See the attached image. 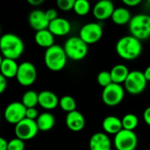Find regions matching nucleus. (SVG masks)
Masks as SVG:
<instances>
[{"mask_svg": "<svg viewBox=\"0 0 150 150\" xmlns=\"http://www.w3.org/2000/svg\"><path fill=\"white\" fill-rule=\"evenodd\" d=\"M97 81L98 83L104 88L109 86L110 84L112 83V76L110 71H106V70H103L101 72L98 73V76H97Z\"/></svg>", "mask_w": 150, "mask_h": 150, "instance_id": "29", "label": "nucleus"}, {"mask_svg": "<svg viewBox=\"0 0 150 150\" xmlns=\"http://www.w3.org/2000/svg\"><path fill=\"white\" fill-rule=\"evenodd\" d=\"M44 0H27V3L33 6H39L43 4Z\"/></svg>", "mask_w": 150, "mask_h": 150, "instance_id": "38", "label": "nucleus"}, {"mask_svg": "<svg viewBox=\"0 0 150 150\" xmlns=\"http://www.w3.org/2000/svg\"><path fill=\"white\" fill-rule=\"evenodd\" d=\"M131 35L140 40L150 38V15L140 13L134 15L128 24Z\"/></svg>", "mask_w": 150, "mask_h": 150, "instance_id": "4", "label": "nucleus"}, {"mask_svg": "<svg viewBox=\"0 0 150 150\" xmlns=\"http://www.w3.org/2000/svg\"><path fill=\"white\" fill-rule=\"evenodd\" d=\"M143 74L145 76V78L147 79L148 82H150V66L147 67L145 69V70L143 71Z\"/></svg>", "mask_w": 150, "mask_h": 150, "instance_id": "39", "label": "nucleus"}, {"mask_svg": "<svg viewBox=\"0 0 150 150\" xmlns=\"http://www.w3.org/2000/svg\"><path fill=\"white\" fill-rule=\"evenodd\" d=\"M59 106L61 107V109L66 112H71L76 111V102L75 100V98L71 96L66 95L63 96L60 98V102H59Z\"/></svg>", "mask_w": 150, "mask_h": 150, "instance_id": "27", "label": "nucleus"}, {"mask_svg": "<svg viewBox=\"0 0 150 150\" xmlns=\"http://www.w3.org/2000/svg\"><path fill=\"white\" fill-rule=\"evenodd\" d=\"M148 81L143 72L140 70L130 71L125 83V90L132 95H139L142 93L147 87Z\"/></svg>", "mask_w": 150, "mask_h": 150, "instance_id": "6", "label": "nucleus"}, {"mask_svg": "<svg viewBox=\"0 0 150 150\" xmlns=\"http://www.w3.org/2000/svg\"><path fill=\"white\" fill-rule=\"evenodd\" d=\"M115 10L114 4L110 0H101L98 2L92 10L94 17L98 20H105L109 18H112L113 11Z\"/></svg>", "mask_w": 150, "mask_h": 150, "instance_id": "14", "label": "nucleus"}, {"mask_svg": "<svg viewBox=\"0 0 150 150\" xmlns=\"http://www.w3.org/2000/svg\"><path fill=\"white\" fill-rule=\"evenodd\" d=\"M36 123L40 131L47 132L51 130L55 125V119L50 112H42L36 120Z\"/></svg>", "mask_w": 150, "mask_h": 150, "instance_id": "24", "label": "nucleus"}, {"mask_svg": "<svg viewBox=\"0 0 150 150\" xmlns=\"http://www.w3.org/2000/svg\"><path fill=\"white\" fill-rule=\"evenodd\" d=\"M63 48L68 58L73 61H81L88 54V45L79 36L69 38L65 41Z\"/></svg>", "mask_w": 150, "mask_h": 150, "instance_id": "5", "label": "nucleus"}, {"mask_svg": "<svg viewBox=\"0 0 150 150\" xmlns=\"http://www.w3.org/2000/svg\"><path fill=\"white\" fill-rule=\"evenodd\" d=\"M46 15H47V19L51 22L54 19H56L58 17V12L54 8H51V9H48L47 11H46Z\"/></svg>", "mask_w": 150, "mask_h": 150, "instance_id": "33", "label": "nucleus"}, {"mask_svg": "<svg viewBox=\"0 0 150 150\" xmlns=\"http://www.w3.org/2000/svg\"><path fill=\"white\" fill-rule=\"evenodd\" d=\"M0 50L4 58L17 60L24 50L25 45L20 37L14 33H4L0 39Z\"/></svg>", "mask_w": 150, "mask_h": 150, "instance_id": "2", "label": "nucleus"}, {"mask_svg": "<svg viewBox=\"0 0 150 150\" xmlns=\"http://www.w3.org/2000/svg\"><path fill=\"white\" fill-rule=\"evenodd\" d=\"M103 36V27L98 22H91L83 25L79 31V37L87 44L98 42Z\"/></svg>", "mask_w": 150, "mask_h": 150, "instance_id": "9", "label": "nucleus"}, {"mask_svg": "<svg viewBox=\"0 0 150 150\" xmlns=\"http://www.w3.org/2000/svg\"><path fill=\"white\" fill-rule=\"evenodd\" d=\"M112 83L117 84L125 83L130 71L128 68L124 64H117L112 67V69L110 71Z\"/></svg>", "mask_w": 150, "mask_h": 150, "instance_id": "22", "label": "nucleus"}, {"mask_svg": "<svg viewBox=\"0 0 150 150\" xmlns=\"http://www.w3.org/2000/svg\"><path fill=\"white\" fill-rule=\"evenodd\" d=\"M116 52L120 58L126 61L135 60L142 52V40L131 34L123 36L117 41Z\"/></svg>", "mask_w": 150, "mask_h": 150, "instance_id": "1", "label": "nucleus"}, {"mask_svg": "<svg viewBox=\"0 0 150 150\" xmlns=\"http://www.w3.org/2000/svg\"><path fill=\"white\" fill-rule=\"evenodd\" d=\"M39 112L38 110L33 107V108H27L26 109V113H25V118L32 120H36L39 117Z\"/></svg>", "mask_w": 150, "mask_h": 150, "instance_id": "32", "label": "nucleus"}, {"mask_svg": "<svg viewBox=\"0 0 150 150\" xmlns=\"http://www.w3.org/2000/svg\"><path fill=\"white\" fill-rule=\"evenodd\" d=\"M90 150H111L112 142L108 134L103 132H98L91 135L89 142Z\"/></svg>", "mask_w": 150, "mask_h": 150, "instance_id": "15", "label": "nucleus"}, {"mask_svg": "<svg viewBox=\"0 0 150 150\" xmlns=\"http://www.w3.org/2000/svg\"><path fill=\"white\" fill-rule=\"evenodd\" d=\"M121 121H122L123 129L128 130V131H134V129L138 127V124H139V119L134 113L126 114L121 119Z\"/></svg>", "mask_w": 150, "mask_h": 150, "instance_id": "26", "label": "nucleus"}, {"mask_svg": "<svg viewBox=\"0 0 150 150\" xmlns=\"http://www.w3.org/2000/svg\"><path fill=\"white\" fill-rule=\"evenodd\" d=\"M7 85H8L7 78L0 74V93L4 92V91L7 88Z\"/></svg>", "mask_w": 150, "mask_h": 150, "instance_id": "34", "label": "nucleus"}, {"mask_svg": "<svg viewBox=\"0 0 150 150\" xmlns=\"http://www.w3.org/2000/svg\"><path fill=\"white\" fill-rule=\"evenodd\" d=\"M143 120L148 126L150 127V106L147 107L143 112Z\"/></svg>", "mask_w": 150, "mask_h": 150, "instance_id": "35", "label": "nucleus"}, {"mask_svg": "<svg viewBox=\"0 0 150 150\" xmlns=\"http://www.w3.org/2000/svg\"><path fill=\"white\" fill-rule=\"evenodd\" d=\"M34 40L38 46L44 47L46 49L55 45L54 44V36L48 29L36 32L35 35H34Z\"/></svg>", "mask_w": 150, "mask_h": 150, "instance_id": "21", "label": "nucleus"}, {"mask_svg": "<svg viewBox=\"0 0 150 150\" xmlns=\"http://www.w3.org/2000/svg\"><path fill=\"white\" fill-rule=\"evenodd\" d=\"M8 142L4 138H0V150H8Z\"/></svg>", "mask_w": 150, "mask_h": 150, "instance_id": "37", "label": "nucleus"}, {"mask_svg": "<svg viewBox=\"0 0 150 150\" xmlns=\"http://www.w3.org/2000/svg\"><path fill=\"white\" fill-rule=\"evenodd\" d=\"M67 60L68 56L64 48L59 45H54L45 51L44 62L46 67L51 71L58 72L62 70L66 66Z\"/></svg>", "mask_w": 150, "mask_h": 150, "instance_id": "3", "label": "nucleus"}, {"mask_svg": "<svg viewBox=\"0 0 150 150\" xmlns=\"http://www.w3.org/2000/svg\"><path fill=\"white\" fill-rule=\"evenodd\" d=\"M18 66L19 65L17 63L16 60L2 57L0 63L1 75L6 77L7 79L16 77L18 70Z\"/></svg>", "mask_w": 150, "mask_h": 150, "instance_id": "20", "label": "nucleus"}, {"mask_svg": "<svg viewBox=\"0 0 150 150\" xmlns=\"http://www.w3.org/2000/svg\"><path fill=\"white\" fill-rule=\"evenodd\" d=\"M132 18L133 17L131 16V13L128 9H127L126 7H118L115 8L111 18L114 24L118 25H124L129 24Z\"/></svg>", "mask_w": 150, "mask_h": 150, "instance_id": "23", "label": "nucleus"}, {"mask_svg": "<svg viewBox=\"0 0 150 150\" xmlns=\"http://www.w3.org/2000/svg\"><path fill=\"white\" fill-rule=\"evenodd\" d=\"M48 30L54 34V36H65L69 33L71 30V24L64 18H57L49 23Z\"/></svg>", "mask_w": 150, "mask_h": 150, "instance_id": "17", "label": "nucleus"}, {"mask_svg": "<svg viewBox=\"0 0 150 150\" xmlns=\"http://www.w3.org/2000/svg\"><path fill=\"white\" fill-rule=\"evenodd\" d=\"M125 97V89L121 84L112 83L103 89L102 100L107 106L113 107L120 105Z\"/></svg>", "mask_w": 150, "mask_h": 150, "instance_id": "7", "label": "nucleus"}, {"mask_svg": "<svg viewBox=\"0 0 150 150\" xmlns=\"http://www.w3.org/2000/svg\"><path fill=\"white\" fill-rule=\"evenodd\" d=\"M25 149V142L24 141L14 138L9 141L8 142V150H24Z\"/></svg>", "mask_w": 150, "mask_h": 150, "instance_id": "30", "label": "nucleus"}, {"mask_svg": "<svg viewBox=\"0 0 150 150\" xmlns=\"http://www.w3.org/2000/svg\"><path fill=\"white\" fill-rule=\"evenodd\" d=\"M39 131L36 120H32L26 118L17 124L14 128L16 137L24 142L33 139Z\"/></svg>", "mask_w": 150, "mask_h": 150, "instance_id": "11", "label": "nucleus"}, {"mask_svg": "<svg viewBox=\"0 0 150 150\" xmlns=\"http://www.w3.org/2000/svg\"><path fill=\"white\" fill-rule=\"evenodd\" d=\"M28 23L30 26L36 32L48 29L50 21L47 19L46 11L36 9L30 12L28 17Z\"/></svg>", "mask_w": 150, "mask_h": 150, "instance_id": "13", "label": "nucleus"}, {"mask_svg": "<svg viewBox=\"0 0 150 150\" xmlns=\"http://www.w3.org/2000/svg\"><path fill=\"white\" fill-rule=\"evenodd\" d=\"M102 127L107 134L116 135L123 129L122 121L116 116H107L102 122Z\"/></svg>", "mask_w": 150, "mask_h": 150, "instance_id": "19", "label": "nucleus"}, {"mask_svg": "<svg viewBox=\"0 0 150 150\" xmlns=\"http://www.w3.org/2000/svg\"><path fill=\"white\" fill-rule=\"evenodd\" d=\"M18 83L25 87L31 86L37 79L36 67L30 62H24L18 66V70L16 76Z\"/></svg>", "mask_w": 150, "mask_h": 150, "instance_id": "10", "label": "nucleus"}, {"mask_svg": "<svg viewBox=\"0 0 150 150\" xmlns=\"http://www.w3.org/2000/svg\"><path fill=\"white\" fill-rule=\"evenodd\" d=\"M113 145L116 150H135L138 145V137L134 131L122 129L114 135Z\"/></svg>", "mask_w": 150, "mask_h": 150, "instance_id": "8", "label": "nucleus"}, {"mask_svg": "<svg viewBox=\"0 0 150 150\" xmlns=\"http://www.w3.org/2000/svg\"><path fill=\"white\" fill-rule=\"evenodd\" d=\"M65 123L67 127L73 132H80L85 127V118L78 111L67 113Z\"/></svg>", "mask_w": 150, "mask_h": 150, "instance_id": "16", "label": "nucleus"}, {"mask_svg": "<svg viewBox=\"0 0 150 150\" xmlns=\"http://www.w3.org/2000/svg\"><path fill=\"white\" fill-rule=\"evenodd\" d=\"M75 3H76V0H58L56 2V4L60 10L68 11L74 9Z\"/></svg>", "mask_w": 150, "mask_h": 150, "instance_id": "31", "label": "nucleus"}, {"mask_svg": "<svg viewBox=\"0 0 150 150\" xmlns=\"http://www.w3.org/2000/svg\"><path fill=\"white\" fill-rule=\"evenodd\" d=\"M60 99L51 91H42L39 93V105L45 110H54L59 105Z\"/></svg>", "mask_w": 150, "mask_h": 150, "instance_id": "18", "label": "nucleus"}, {"mask_svg": "<svg viewBox=\"0 0 150 150\" xmlns=\"http://www.w3.org/2000/svg\"><path fill=\"white\" fill-rule=\"evenodd\" d=\"M73 10L78 16H86L91 11V4L87 0H76Z\"/></svg>", "mask_w": 150, "mask_h": 150, "instance_id": "28", "label": "nucleus"}, {"mask_svg": "<svg viewBox=\"0 0 150 150\" xmlns=\"http://www.w3.org/2000/svg\"><path fill=\"white\" fill-rule=\"evenodd\" d=\"M26 107L21 102H12L9 104L4 112L5 120L12 125H17L25 119Z\"/></svg>", "mask_w": 150, "mask_h": 150, "instance_id": "12", "label": "nucleus"}, {"mask_svg": "<svg viewBox=\"0 0 150 150\" xmlns=\"http://www.w3.org/2000/svg\"><path fill=\"white\" fill-rule=\"evenodd\" d=\"M21 103L26 108H33L39 105V93L35 91H27L24 93L21 98Z\"/></svg>", "mask_w": 150, "mask_h": 150, "instance_id": "25", "label": "nucleus"}, {"mask_svg": "<svg viewBox=\"0 0 150 150\" xmlns=\"http://www.w3.org/2000/svg\"><path fill=\"white\" fill-rule=\"evenodd\" d=\"M141 3H142L141 0H123V4L127 6H129V7L137 6Z\"/></svg>", "mask_w": 150, "mask_h": 150, "instance_id": "36", "label": "nucleus"}]
</instances>
